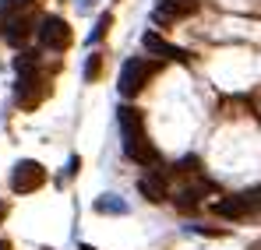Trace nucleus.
<instances>
[{
	"instance_id": "2",
	"label": "nucleus",
	"mask_w": 261,
	"mask_h": 250,
	"mask_svg": "<svg viewBox=\"0 0 261 250\" xmlns=\"http://www.w3.org/2000/svg\"><path fill=\"white\" fill-rule=\"evenodd\" d=\"M36 36H39V46H43V49L60 53V49L71 46V25H67L60 14H46L43 21H39V29H36Z\"/></svg>"
},
{
	"instance_id": "3",
	"label": "nucleus",
	"mask_w": 261,
	"mask_h": 250,
	"mask_svg": "<svg viewBox=\"0 0 261 250\" xmlns=\"http://www.w3.org/2000/svg\"><path fill=\"white\" fill-rule=\"evenodd\" d=\"M152 78V67L141 60V57H127L124 60V67H120V85H117V92L124 95V99H134L145 85Z\"/></svg>"
},
{
	"instance_id": "17",
	"label": "nucleus",
	"mask_w": 261,
	"mask_h": 250,
	"mask_svg": "<svg viewBox=\"0 0 261 250\" xmlns=\"http://www.w3.org/2000/svg\"><path fill=\"white\" fill-rule=\"evenodd\" d=\"M0 211H4V205H0Z\"/></svg>"
},
{
	"instance_id": "7",
	"label": "nucleus",
	"mask_w": 261,
	"mask_h": 250,
	"mask_svg": "<svg viewBox=\"0 0 261 250\" xmlns=\"http://www.w3.org/2000/svg\"><path fill=\"white\" fill-rule=\"evenodd\" d=\"M138 190L145 194V201H152V205H163V201H170V187H166V180L159 176V173H148V176H141L138 180Z\"/></svg>"
},
{
	"instance_id": "8",
	"label": "nucleus",
	"mask_w": 261,
	"mask_h": 250,
	"mask_svg": "<svg viewBox=\"0 0 261 250\" xmlns=\"http://www.w3.org/2000/svg\"><path fill=\"white\" fill-rule=\"evenodd\" d=\"M212 211H216V215H222V218H233V222H240V218H247V215H251V208H247V201H244V194H237V198H222V201H216V205H212Z\"/></svg>"
},
{
	"instance_id": "15",
	"label": "nucleus",
	"mask_w": 261,
	"mask_h": 250,
	"mask_svg": "<svg viewBox=\"0 0 261 250\" xmlns=\"http://www.w3.org/2000/svg\"><path fill=\"white\" fill-rule=\"evenodd\" d=\"M0 250H11V243H7V240H0Z\"/></svg>"
},
{
	"instance_id": "5",
	"label": "nucleus",
	"mask_w": 261,
	"mask_h": 250,
	"mask_svg": "<svg viewBox=\"0 0 261 250\" xmlns=\"http://www.w3.org/2000/svg\"><path fill=\"white\" fill-rule=\"evenodd\" d=\"M198 0H163L159 11H155V21H180V18H191L198 14Z\"/></svg>"
},
{
	"instance_id": "1",
	"label": "nucleus",
	"mask_w": 261,
	"mask_h": 250,
	"mask_svg": "<svg viewBox=\"0 0 261 250\" xmlns=\"http://www.w3.org/2000/svg\"><path fill=\"white\" fill-rule=\"evenodd\" d=\"M117 127H120V141H124V155L138 166H148L155 159L148 137H145V117L134 106H120L117 109Z\"/></svg>"
},
{
	"instance_id": "12",
	"label": "nucleus",
	"mask_w": 261,
	"mask_h": 250,
	"mask_svg": "<svg viewBox=\"0 0 261 250\" xmlns=\"http://www.w3.org/2000/svg\"><path fill=\"white\" fill-rule=\"evenodd\" d=\"M244 201H247L251 215H254V211H261V183H258V187H251V190H244Z\"/></svg>"
},
{
	"instance_id": "9",
	"label": "nucleus",
	"mask_w": 261,
	"mask_h": 250,
	"mask_svg": "<svg viewBox=\"0 0 261 250\" xmlns=\"http://www.w3.org/2000/svg\"><path fill=\"white\" fill-rule=\"evenodd\" d=\"M29 36H32V21L29 18H11L7 29H4V39L11 42V46H21Z\"/></svg>"
},
{
	"instance_id": "13",
	"label": "nucleus",
	"mask_w": 261,
	"mask_h": 250,
	"mask_svg": "<svg viewBox=\"0 0 261 250\" xmlns=\"http://www.w3.org/2000/svg\"><path fill=\"white\" fill-rule=\"evenodd\" d=\"M99 71H102V60H99V57H88V60H85V78H88V81L99 78Z\"/></svg>"
},
{
	"instance_id": "4",
	"label": "nucleus",
	"mask_w": 261,
	"mask_h": 250,
	"mask_svg": "<svg viewBox=\"0 0 261 250\" xmlns=\"http://www.w3.org/2000/svg\"><path fill=\"white\" fill-rule=\"evenodd\" d=\"M46 183V166L36 159H21L18 166L11 169V190L14 194H32Z\"/></svg>"
},
{
	"instance_id": "16",
	"label": "nucleus",
	"mask_w": 261,
	"mask_h": 250,
	"mask_svg": "<svg viewBox=\"0 0 261 250\" xmlns=\"http://www.w3.org/2000/svg\"><path fill=\"white\" fill-rule=\"evenodd\" d=\"M82 250H95V247H82Z\"/></svg>"
},
{
	"instance_id": "10",
	"label": "nucleus",
	"mask_w": 261,
	"mask_h": 250,
	"mask_svg": "<svg viewBox=\"0 0 261 250\" xmlns=\"http://www.w3.org/2000/svg\"><path fill=\"white\" fill-rule=\"evenodd\" d=\"M198 198H201V187H187V190L176 194V208L180 211H194L198 208Z\"/></svg>"
},
{
	"instance_id": "6",
	"label": "nucleus",
	"mask_w": 261,
	"mask_h": 250,
	"mask_svg": "<svg viewBox=\"0 0 261 250\" xmlns=\"http://www.w3.org/2000/svg\"><path fill=\"white\" fill-rule=\"evenodd\" d=\"M141 46H145L152 57H163V60H187V53H184L180 46L166 42L163 36H155V32H145V36H141Z\"/></svg>"
},
{
	"instance_id": "14",
	"label": "nucleus",
	"mask_w": 261,
	"mask_h": 250,
	"mask_svg": "<svg viewBox=\"0 0 261 250\" xmlns=\"http://www.w3.org/2000/svg\"><path fill=\"white\" fill-rule=\"evenodd\" d=\"M106 29H110V14H102V18H99V29L92 32V39H88V42H99L102 36H106Z\"/></svg>"
},
{
	"instance_id": "11",
	"label": "nucleus",
	"mask_w": 261,
	"mask_h": 250,
	"mask_svg": "<svg viewBox=\"0 0 261 250\" xmlns=\"http://www.w3.org/2000/svg\"><path fill=\"white\" fill-rule=\"evenodd\" d=\"M110 198H113V194H106L102 201H95V211H120V215L127 211V205H124V201H110Z\"/></svg>"
}]
</instances>
